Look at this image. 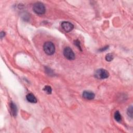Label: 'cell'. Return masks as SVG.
Wrapping results in <instances>:
<instances>
[{
  "label": "cell",
  "instance_id": "cell-1",
  "mask_svg": "<svg viewBox=\"0 0 133 133\" xmlns=\"http://www.w3.org/2000/svg\"><path fill=\"white\" fill-rule=\"evenodd\" d=\"M43 50L48 55H52L55 52V47L52 42H46L43 45Z\"/></svg>",
  "mask_w": 133,
  "mask_h": 133
},
{
  "label": "cell",
  "instance_id": "cell-2",
  "mask_svg": "<svg viewBox=\"0 0 133 133\" xmlns=\"http://www.w3.org/2000/svg\"><path fill=\"white\" fill-rule=\"evenodd\" d=\"M33 11L39 15H42L45 13V7L41 2H36L33 4Z\"/></svg>",
  "mask_w": 133,
  "mask_h": 133
},
{
  "label": "cell",
  "instance_id": "cell-3",
  "mask_svg": "<svg viewBox=\"0 0 133 133\" xmlns=\"http://www.w3.org/2000/svg\"><path fill=\"white\" fill-rule=\"evenodd\" d=\"M109 76V72L106 70L103 69H98L96 71L95 76L98 79H105L108 78Z\"/></svg>",
  "mask_w": 133,
  "mask_h": 133
},
{
  "label": "cell",
  "instance_id": "cell-4",
  "mask_svg": "<svg viewBox=\"0 0 133 133\" xmlns=\"http://www.w3.org/2000/svg\"><path fill=\"white\" fill-rule=\"evenodd\" d=\"M64 55L65 57L68 60H74L75 58V54L71 48L69 47H66L64 50Z\"/></svg>",
  "mask_w": 133,
  "mask_h": 133
},
{
  "label": "cell",
  "instance_id": "cell-5",
  "mask_svg": "<svg viewBox=\"0 0 133 133\" xmlns=\"http://www.w3.org/2000/svg\"><path fill=\"white\" fill-rule=\"evenodd\" d=\"M61 27L64 30H65L67 32L71 31L74 28L73 25L71 23L68 22H62L61 24Z\"/></svg>",
  "mask_w": 133,
  "mask_h": 133
},
{
  "label": "cell",
  "instance_id": "cell-6",
  "mask_svg": "<svg viewBox=\"0 0 133 133\" xmlns=\"http://www.w3.org/2000/svg\"><path fill=\"white\" fill-rule=\"evenodd\" d=\"M83 97L87 100H92L95 98V94L90 91H84L82 94Z\"/></svg>",
  "mask_w": 133,
  "mask_h": 133
},
{
  "label": "cell",
  "instance_id": "cell-7",
  "mask_svg": "<svg viewBox=\"0 0 133 133\" xmlns=\"http://www.w3.org/2000/svg\"><path fill=\"white\" fill-rule=\"evenodd\" d=\"M10 106L12 115H13L14 116H16L17 114V111H18L16 105L15 104V103L12 102L10 103Z\"/></svg>",
  "mask_w": 133,
  "mask_h": 133
},
{
  "label": "cell",
  "instance_id": "cell-8",
  "mask_svg": "<svg viewBox=\"0 0 133 133\" xmlns=\"http://www.w3.org/2000/svg\"><path fill=\"white\" fill-rule=\"evenodd\" d=\"M26 98L27 100L31 103H36L37 102V99L36 97L34 96V95L30 93L28 94L26 96Z\"/></svg>",
  "mask_w": 133,
  "mask_h": 133
},
{
  "label": "cell",
  "instance_id": "cell-9",
  "mask_svg": "<svg viewBox=\"0 0 133 133\" xmlns=\"http://www.w3.org/2000/svg\"><path fill=\"white\" fill-rule=\"evenodd\" d=\"M114 118L115 120L118 122H120L122 121V116L121 114L118 111H116L114 114Z\"/></svg>",
  "mask_w": 133,
  "mask_h": 133
},
{
  "label": "cell",
  "instance_id": "cell-10",
  "mask_svg": "<svg viewBox=\"0 0 133 133\" xmlns=\"http://www.w3.org/2000/svg\"><path fill=\"white\" fill-rule=\"evenodd\" d=\"M43 90L48 94H51L52 93V89L51 87L50 86H45Z\"/></svg>",
  "mask_w": 133,
  "mask_h": 133
},
{
  "label": "cell",
  "instance_id": "cell-11",
  "mask_svg": "<svg viewBox=\"0 0 133 133\" xmlns=\"http://www.w3.org/2000/svg\"><path fill=\"white\" fill-rule=\"evenodd\" d=\"M105 58H106V60L107 61H109V62L111 61L113 59V55L112 54H108L106 56V57H105Z\"/></svg>",
  "mask_w": 133,
  "mask_h": 133
},
{
  "label": "cell",
  "instance_id": "cell-12",
  "mask_svg": "<svg viewBox=\"0 0 133 133\" xmlns=\"http://www.w3.org/2000/svg\"><path fill=\"white\" fill-rule=\"evenodd\" d=\"M128 115L131 118L132 117V107L130 106L128 109H127V112Z\"/></svg>",
  "mask_w": 133,
  "mask_h": 133
},
{
  "label": "cell",
  "instance_id": "cell-13",
  "mask_svg": "<svg viewBox=\"0 0 133 133\" xmlns=\"http://www.w3.org/2000/svg\"><path fill=\"white\" fill-rule=\"evenodd\" d=\"M74 43L77 47H78V48L79 49V50L82 51V48H81V43H80V41H79L78 40H76L74 41Z\"/></svg>",
  "mask_w": 133,
  "mask_h": 133
},
{
  "label": "cell",
  "instance_id": "cell-14",
  "mask_svg": "<svg viewBox=\"0 0 133 133\" xmlns=\"http://www.w3.org/2000/svg\"><path fill=\"white\" fill-rule=\"evenodd\" d=\"M109 48V46H105L104 47L100 49V50H99V52H103V51H106L107 49Z\"/></svg>",
  "mask_w": 133,
  "mask_h": 133
},
{
  "label": "cell",
  "instance_id": "cell-15",
  "mask_svg": "<svg viewBox=\"0 0 133 133\" xmlns=\"http://www.w3.org/2000/svg\"><path fill=\"white\" fill-rule=\"evenodd\" d=\"M0 36H1V38L2 39L5 36V33L4 31H2L1 32V34H0Z\"/></svg>",
  "mask_w": 133,
  "mask_h": 133
}]
</instances>
